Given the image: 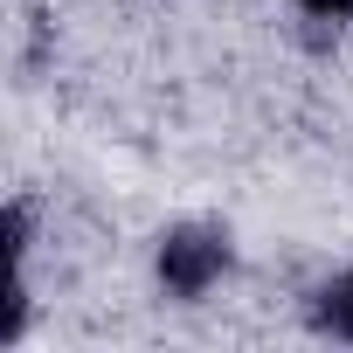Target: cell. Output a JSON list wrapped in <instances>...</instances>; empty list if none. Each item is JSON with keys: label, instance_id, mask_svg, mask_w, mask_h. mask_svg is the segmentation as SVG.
<instances>
[{"label": "cell", "instance_id": "obj_1", "mask_svg": "<svg viewBox=\"0 0 353 353\" xmlns=\"http://www.w3.org/2000/svg\"><path fill=\"white\" fill-rule=\"evenodd\" d=\"M229 263H236V250H229V236L215 229V222H181V229H166L159 236V256H152V270H159V291L166 298H208L222 277H229Z\"/></svg>", "mask_w": 353, "mask_h": 353}, {"label": "cell", "instance_id": "obj_2", "mask_svg": "<svg viewBox=\"0 0 353 353\" xmlns=\"http://www.w3.org/2000/svg\"><path fill=\"white\" fill-rule=\"evenodd\" d=\"M312 325H319V332H332V339H353V270H346V277H332V284L312 298Z\"/></svg>", "mask_w": 353, "mask_h": 353}, {"label": "cell", "instance_id": "obj_3", "mask_svg": "<svg viewBox=\"0 0 353 353\" xmlns=\"http://www.w3.org/2000/svg\"><path fill=\"white\" fill-rule=\"evenodd\" d=\"M298 8H305L312 21H346V14H353V0H298Z\"/></svg>", "mask_w": 353, "mask_h": 353}]
</instances>
